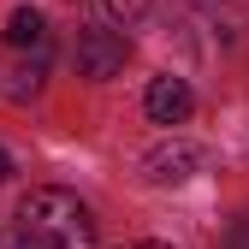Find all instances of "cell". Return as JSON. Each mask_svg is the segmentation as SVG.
<instances>
[{
    "label": "cell",
    "instance_id": "7a4b0ae2",
    "mask_svg": "<svg viewBox=\"0 0 249 249\" xmlns=\"http://www.w3.org/2000/svg\"><path fill=\"white\" fill-rule=\"evenodd\" d=\"M124 59H131V42H124V30H83L77 36V71L83 77H119Z\"/></svg>",
    "mask_w": 249,
    "mask_h": 249
},
{
    "label": "cell",
    "instance_id": "52a82bcc",
    "mask_svg": "<svg viewBox=\"0 0 249 249\" xmlns=\"http://www.w3.org/2000/svg\"><path fill=\"white\" fill-rule=\"evenodd\" d=\"M226 249H249V220H237V226L226 231Z\"/></svg>",
    "mask_w": 249,
    "mask_h": 249
},
{
    "label": "cell",
    "instance_id": "8992f818",
    "mask_svg": "<svg viewBox=\"0 0 249 249\" xmlns=\"http://www.w3.org/2000/svg\"><path fill=\"white\" fill-rule=\"evenodd\" d=\"M101 6H107V18L131 24V18H142V12H148V0H101Z\"/></svg>",
    "mask_w": 249,
    "mask_h": 249
},
{
    "label": "cell",
    "instance_id": "5b68a950",
    "mask_svg": "<svg viewBox=\"0 0 249 249\" xmlns=\"http://www.w3.org/2000/svg\"><path fill=\"white\" fill-rule=\"evenodd\" d=\"M6 42H12V48H42V42H48V24H42V12L18 6V12L6 18Z\"/></svg>",
    "mask_w": 249,
    "mask_h": 249
},
{
    "label": "cell",
    "instance_id": "9c48e42d",
    "mask_svg": "<svg viewBox=\"0 0 249 249\" xmlns=\"http://www.w3.org/2000/svg\"><path fill=\"white\" fill-rule=\"evenodd\" d=\"M137 249H166V243H137Z\"/></svg>",
    "mask_w": 249,
    "mask_h": 249
},
{
    "label": "cell",
    "instance_id": "6da1fadb",
    "mask_svg": "<svg viewBox=\"0 0 249 249\" xmlns=\"http://www.w3.org/2000/svg\"><path fill=\"white\" fill-rule=\"evenodd\" d=\"M18 249H95V220L71 190H30L18 202Z\"/></svg>",
    "mask_w": 249,
    "mask_h": 249
},
{
    "label": "cell",
    "instance_id": "277c9868",
    "mask_svg": "<svg viewBox=\"0 0 249 249\" xmlns=\"http://www.w3.org/2000/svg\"><path fill=\"white\" fill-rule=\"evenodd\" d=\"M142 166H148V178H154V184H184V178L202 166V154H196V148H184V142H172V148H154Z\"/></svg>",
    "mask_w": 249,
    "mask_h": 249
},
{
    "label": "cell",
    "instance_id": "ba28073f",
    "mask_svg": "<svg viewBox=\"0 0 249 249\" xmlns=\"http://www.w3.org/2000/svg\"><path fill=\"white\" fill-rule=\"evenodd\" d=\"M6 172H12V160H6V148H0V184H6Z\"/></svg>",
    "mask_w": 249,
    "mask_h": 249
},
{
    "label": "cell",
    "instance_id": "3957f363",
    "mask_svg": "<svg viewBox=\"0 0 249 249\" xmlns=\"http://www.w3.org/2000/svg\"><path fill=\"white\" fill-rule=\"evenodd\" d=\"M142 107H148V119H154V124H184L196 101H190V89H184V77H154Z\"/></svg>",
    "mask_w": 249,
    "mask_h": 249
}]
</instances>
